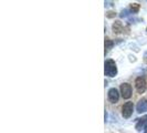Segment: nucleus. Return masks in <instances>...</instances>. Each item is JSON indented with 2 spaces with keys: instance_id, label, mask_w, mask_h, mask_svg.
Wrapping results in <instances>:
<instances>
[{
  "instance_id": "obj_13",
  "label": "nucleus",
  "mask_w": 147,
  "mask_h": 133,
  "mask_svg": "<svg viewBox=\"0 0 147 133\" xmlns=\"http://www.w3.org/2000/svg\"><path fill=\"white\" fill-rule=\"evenodd\" d=\"M146 30H147V29H146Z\"/></svg>"
},
{
  "instance_id": "obj_12",
  "label": "nucleus",
  "mask_w": 147,
  "mask_h": 133,
  "mask_svg": "<svg viewBox=\"0 0 147 133\" xmlns=\"http://www.w3.org/2000/svg\"><path fill=\"white\" fill-rule=\"evenodd\" d=\"M144 57H145V58H147V52L145 53V54H144Z\"/></svg>"
},
{
  "instance_id": "obj_6",
  "label": "nucleus",
  "mask_w": 147,
  "mask_h": 133,
  "mask_svg": "<svg viewBox=\"0 0 147 133\" xmlns=\"http://www.w3.org/2000/svg\"><path fill=\"white\" fill-rule=\"evenodd\" d=\"M136 109H137V112H138V113H144V112H146L147 111V100L146 99H142V100H140L138 103H137Z\"/></svg>"
},
{
  "instance_id": "obj_9",
  "label": "nucleus",
  "mask_w": 147,
  "mask_h": 133,
  "mask_svg": "<svg viewBox=\"0 0 147 133\" xmlns=\"http://www.w3.org/2000/svg\"><path fill=\"white\" fill-rule=\"evenodd\" d=\"M129 11H131L132 14H137V12L140 11V5H138V3H132V5L129 6Z\"/></svg>"
},
{
  "instance_id": "obj_11",
  "label": "nucleus",
  "mask_w": 147,
  "mask_h": 133,
  "mask_svg": "<svg viewBox=\"0 0 147 133\" xmlns=\"http://www.w3.org/2000/svg\"><path fill=\"white\" fill-rule=\"evenodd\" d=\"M144 129H145V133H147V124H146V126H145Z\"/></svg>"
},
{
  "instance_id": "obj_7",
  "label": "nucleus",
  "mask_w": 147,
  "mask_h": 133,
  "mask_svg": "<svg viewBox=\"0 0 147 133\" xmlns=\"http://www.w3.org/2000/svg\"><path fill=\"white\" fill-rule=\"evenodd\" d=\"M123 24H122V22L121 21H115V23L113 24V31H114V33H121V32H123Z\"/></svg>"
},
{
  "instance_id": "obj_1",
  "label": "nucleus",
  "mask_w": 147,
  "mask_h": 133,
  "mask_svg": "<svg viewBox=\"0 0 147 133\" xmlns=\"http://www.w3.org/2000/svg\"><path fill=\"white\" fill-rule=\"evenodd\" d=\"M104 73L107 77H115L117 74V66L113 60H106L104 64Z\"/></svg>"
},
{
  "instance_id": "obj_2",
  "label": "nucleus",
  "mask_w": 147,
  "mask_h": 133,
  "mask_svg": "<svg viewBox=\"0 0 147 133\" xmlns=\"http://www.w3.org/2000/svg\"><path fill=\"white\" fill-rule=\"evenodd\" d=\"M133 110H134V104L133 102H126L123 108H122V114L125 119H128L133 113Z\"/></svg>"
},
{
  "instance_id": "obj_10",
  "label": "nucleus",
  "mask_w": 147,
  "mask_h": 133,
  "mask_svg": "<svg viewBox=\"0 0 147 133\" xmlns=\"http://www.w3.org/2000/svg\"><path fill=\"white\" fill-rule=\"evenodd\" d=\"M114 45V42L110 40V39H105V53L109 51L110 49H112V47Z\"/></svg>"
},
{
  "instance_id": "obj_4",
  "label": "nucleus",
  "mask_w": 147,
  "mask_h": 133,
  "mask_svg": "<svg viewBox=\"0 0 147 133\" xmlns=\"http://www.w3.org/2000/svg\"><path fill=\"white\" fill-rule=\"evenodd\" d=\"M146 81L144 78L142 77H138L136 80H135V87H136V90L138 93H144L145 90H146Z\"/></svg>"
},
{
  "instance_id": "obj_5",
  "label": "nucleus",
  "mask_w": 147,
  "mask_h": 133,
  "mask_svg": "<svg viewBox=\"0 0 147 133\" xmlns=\"http://www.w3.org/2000/svg\"><path fill=\"white\" fill-rule=\"evenodd\" d=\"M107 96H109V100L112 103H116L118 101V99H119V93H118V91L115 88H112L109 90Z\"/></svg>"
},
{
  "instance_id": "obj_8",
  "label": "nucleus",
  "mask_w": 147,
  "mask_h": 133,
  "mask_svg": "<svg viewBox=\"0 0 147 133\" xmlns=\"http://www.w3.org/2000/svg\"><path fill=\"white\" fill-rule=\"evenodd\" d=\"M146 122H147V115L143 117L142 119H138V122L136 124V130L137 131H142L144 129V123H146Z\"/></svg>"
},
{
  "instance_id": "obj_3",
  "label": "nucleus",
  "mask_w": 147,
  "mask_h": 133,
  "mask_svg": "<svg viewBox=\"0 0 147 133\" xmlns=\"http://www.w3.org/2000/svg\"><path fill=\"white\" fill-rule=\"evenodd\" d=\"M121 93L124 99H129L132 96V87L129 83H123L121 84Z\"/></svg>"
}]
</instances>
